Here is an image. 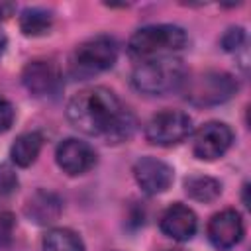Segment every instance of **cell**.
<instances>
[{"instance_id": "cell-1", "label": "cell", "mask_w": 251, "mask_h": 251, "mask_svg": "<svg viewBox=\"0 0 251 251\" xmlns=\"http://www.w3.org/2000/svg\"><path fill=\"white\" fill-rule=\"evenodd\" d=\"M67 118L78 131L102 137L106 143L126 141L135 129L133 114L104 86L78 90L67 104Z\"/></svg>"}, {"instance_id": "cell-2", "label": "cell", "mask_w": 251, "mask_h": 251, "mask_svg": "<svg viewBox=\"0 0 251 251\" xmlns=\"http://www.w3.org/2000/svg\"><path fill=\"white\" fill-rule=\"evenodd\" d=\"M186 67L178 57H155L141 61L131 73V84L143 94L161 96L176 90L186 80Z\"/></svg>"}, {"instance_id": "cell-3", "label": "cell", "mask_w": 251, "mask_h": 251, "mask_svg": "<svg viewBox=\"0 0 251 251\" xmlns=\"http://www.w3.org/2000/svg\"><path fill=\"white\" fill-rule=\"evenodd\" d=\"M186 41H188V35L178 25H173V24L145 25L129 37L127 51L131 57L145 61L155 57H167L169 53L182 49Z\"/></svg>"}, {"instance_id": "cell-4", "label": "cell", "mask_w": 251, "mask_h": 251, "mask_svg": "<svg viewBox=\"0 0 251 251\" xmlns=\"http://www.w3.org/2000/svg\"><path fill=\"white\" fill-rule=\"evenodd\" d=\"M118 59V43L110 35H96L80 43L69 63L75 78H90L114 67Z\"/></svg>"}, {"instance_id": "cell-5", "label": "cell", "mask_w": 251, "mask_h": 251, "mask_svg": "<svg viewBox=\"0 0 251 251\" xmlns=\"http://www.w3.org/2000/svg\"><path fill=\"white\" fill-rule=\"evenodd\" d=\"M237 92V80L226 71H204L184 80V98L194 106L224 104Z\"/></svg>"}, {"instance_id": "cell-6", "label": "cell", "mask_w": 251, "mask_h": 251, "mask_svg": "<svg viewBox=\"0 0 251 251\" xmlns=\"http://www.w3.org/2000/svg\"><path fill=\"white\" fill-rule=\"evenodd\" d=\"M192 131V120L180 110H163L145 126V139L153 145L171 147L186 139Z\"/></svg>"}, {"instance_id": "cell-7", "label": "cell", "mask_w": 251, "mask_h": 251, "mask_svg": "<svg viewBox=\"0 0 251 251\" xmlns=\"http://www.w3.org/2000/svg\"><path fill=\"white\" fill-rule=\"evenodd\" d=\"M233 141V131L224 122H206L198 127L192 141V151L202 161H214L222 157Z\"/></svg>"}, {"instance_id": "cell-8", "label": "cell", "mask_w": 251, "mask_h": 251, "mask_svg": "<svg viewBox=\"0 0 251 251\" xmlns=\"http://www.w3.org/2000/svg\"><path fill=\"white\" fill-rule=\"evenodd\" d=\"M55 159H57V165L61 167L63 173L76 176V175H82L94 167L96 153L86 141H80L76 137H69L57 145Z\"/></svg>"}, {"instance_id": "cell-9", "label": "cell", "mask_w": 251, "mask_h": 251, "mask_svg": "<svg viewBox=\"0 0 251 251\" xmlns=\"http://www.w3.org/2000/svg\"><path fill=\"white\" fill-rule=\"evenodd\" d=\"M133 176L145 194H161L173 182V169L155 157H141L133 165Z\"/></svg>"}, {"instance_id": "cell-10", "label": "cell", "mask_w": 251, "mask_h": 251, "mask_svg": "<svg viewBox=\"0 0 251 251\" xmlns=\"http://www.w3.org/2000/svg\"><path fill=\"white\" fill-rule=\"evenodd\" d=\"M22 82H24V86L29 94L47 96V94H53L59 88L61 75H59V69H57L55 63L37 59V61H31L24 67Z\"/></svg>"}, {"instance_id": "cell-11", "label": "cell", "mask_w": 251, "mask_h": 251, "mask_svg": "<svg viewBox=\"0 0 251 251\" xmlns=\"http://www.w3.org/2000/svg\"><path fill=\"white\" fill-rule=\"evenodd\" d=\"M243 220L235 210H222L208 222V237L218 249H229L243 237Z\"/></svg>"}, {"instance_id": "cell-12", "label": "cell", "mask_w": 251, "mask_h": 251, "mask_svg": "<svg viewBox=\"0 0 251 251\" xmlns=\"http://www.w3.org/2000/svg\"><path fill=\"white\" fill-rule=\"evenodd\" d=\"M159 226L165 235H169L176 241H188L196 233L198 220H196V214L188 206L176 202L163 212Z\"/></svg>"}, {"instance_id": "cell-13", "label": "cell", "mask_w": 251, "mask_h": 251, "mask_svg": "<svg viewBox=\"0 0 251 251\" xmlns=\"http://www.w3.org/2000/svg\"><path fill=\"white\" fill-rule=\"evenodd\" d=\"M24 212L29 222H33L37 226H49L59 220V216L63 212V202L55 192L37 190L27 198Z\"/></svg>"}, {"instance_id": "cell-14", "label": "cell", "mask_w": 251, "mask_h": 251, "mask_svg": "<svg viewBox=\"0 0 251 251\" xmlns=\"http://www.w3.org/2000/svg\"><path fill=\"white\" fill-rule=\"evenodd\" d=\"M43 147V135L39 131H25L16 137L10 147V157L18 167H29Z\"/></svg>"}, {"instance_id": "cell-15", "label": "cell", "mask_w": 251, "mask_h": 251, "mask_svg": "<svg viewBox=\"0 0 251 251\" xmlns=\"http://www.w3.org/2000/svg\"><path fill=\"white\" fill-rule=\"evenodd\" d=\"M184 192L198 202H212L220 196L222 192V184L206 175H192L184 180Z\"/></svg>"}, {"instance_id": "cell-16", "label": "cell", "mask_w": 251, "mask_h": 251, "mask_svg": "<svg viewBox=\"0 0 251 251\" xmlns=\"http://www.w3.org/2000/svg\"><path fill=\"white\" fill-rule=\"evenodd\" d=\"M41 251H84V243L73 229L55 227L43 237Z\"/></svg>"}, {"instance_id": "cell-17", "label": "cell", "mask_w": 251, "mask_h": 251, "mask_svg": "<svg viewBox=\"0 0 251 251\" xmlns=\"http://www.w3.org/2000/svg\"><path fill=\"white\" fill-rule=\"evenodd\" d=\"M53 24V16L49 10L45 8H25L20 14V29L24 35L35 37V35H43Z\"/></svg>"}, {"instance_id": "cell-18", "label": "cell", "mask_w": 251, "mask_h": 251, "mask_svg": "<svg viewBox=\"0 0 251 251\" xmlns=\"http://www.w3.org/2000/svg\"><path fill=\"white\" fill-rule=\"evenodd\" d=\"M220 43H222L224 51H229V53L241 49L243 43H245V31H243V27H229V29L222 35Z\"/></svg>"}, {"instance_id": "cell-19", "label": "cell", "mask_w": 251, "mask_h": 251, "mask_svg": "<svg viewBox=\"0 0 251 251\" xmlns=\"http://www.w3.org/2000/svg\"><path fill=\"white\" fill-rule=\"evenodd\" d=\"M16 186H18V175L14 173V169L8 165H0V198L12 194Z\"/></svg>"}, {"instance_id": "cell-20", "label": "cell", "mask_w": 251, "mask_h": 251, "mask_svg": "<svg viewBox=\"0 0 251 251\" xmlns=\"http://www.w3.org/2000/svg\"><path fill=\"white\" fill-rule=\"evenodd\" d=\"M14 118H16L14 106H12L4 96H0V131L10 129L12 124H14Z\"/></svg>"}, {"instance_id": "cell-21", "label": "cell", "mask_w": 251, "mask_h": 251, "mask_svg": "<svg viewBox=\"0 0 251 251\" xmlns=\"http://www.w3.org/2000/svg\"><path fill=\"white\" fill-rule=\"evenodd\" d=\"M12 226H14V224H12V216L0 210V247L10 239V235H12Z\"/></svg>"}, {"instance_id": "cell-22", "label": "cell", "mask_w": 251, "mask_h": 251, "mask_svg": "<svg viewBox=\"0 0 251 251\" xmlns=\"http://www.w3.org/2000/svg\"><path fill=\"white\" fill-rule=\"evenodd\" d=\"M12 12H14V4L0 2V20H6L8 16H12Z\"/></svg>"}, {"instance_id": "cell-23", "label": "cell", "mask_w": 251, "mask_h": 251, "mask_svg": "<svg viewBox=\"0 0 251 251\" xmlns=\"http://www.w3.org/2000/svg\"><path fill=\"white\" fill-rule=\"evenodd\" d=\"M6 45H8V39H6V35H4V33H0V57H2L4 49H6Z\"/></svg>"}]
</instances>
